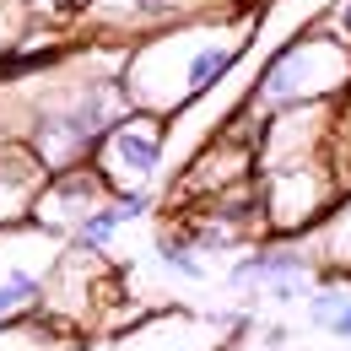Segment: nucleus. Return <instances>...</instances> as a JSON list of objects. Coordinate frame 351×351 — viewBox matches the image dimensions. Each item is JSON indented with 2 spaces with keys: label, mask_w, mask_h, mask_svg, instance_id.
<instances>
[{
  "label": "nucleus",
  "mask_w": 351,
  "mask_h": 351,
  "mask_svg": "<svg viewBox=\"0 0 351 351\" xmlns=\"http://www.w3.org/2000/svg\"><path fill=\"white\" fill-rule=\"evenodd\" d=\"M38 351H65V346H38ZM71 351H76V346H71Z\"/></svg>",
  "instance_id": "nucleus-14"
},
{
  "label": "nucleus",
  "mask_w": 351,
  "mask_h": 351,
  "mask_svg": "<svg viewBox=\"0 0 351 351\" xmlns=\"http://www.w3.org/2000/svg\"><path fill=\"white\" fill-rule=\"evenodd\" d=\"M324 330H330L335 341H351V298H346V303H341V308H335V319H330Z\"/></svg>",
  "instance_id": "nucleus-13"
},
{
  "label": "nucleus",
  "mask_w": 351,
  "mask_h": 351,
  "mask_svg": "<svg viewBox=\"0 0 351 351\" xmlns=\"http://www.w3.org/2000/svg\"><path fill=\"white\" fill-rule=\"evenodd\" d=\"M152 254H157L162 270H173V276H184V281H200V276H206V254L184 238V227H162L157 243H152Z\"/></svg>",
  "instance_id": "nucleus-8"
},
{
  "label": "nucleus",
  "mask_w": 351,
  "mask_h": 351,
  "mask_svg": "<svg viewBox=\"0 0 351 351\" xmlns=\"http://www.w3.org/2000/svg\"><path fill=\"white\" fill-rule=\"evenodd\" d=\"M243 11V0H87L76 27H87V38H108V44H135L146 33H162L173 22H195V16H227Z\"/></svg>",
  "instance_id": "nucleus-4"
},
{
  "label": "nucleus",
  "mask_w": 351,
  "mask_h": 351,
  "mask_svg": "<svg viewBox=\"0 0 351 351\" xmlns=\"http://www.w3.org/2000/svg\"><path fill=\"white\" fill-rule=\"evenodd\" d=\"M82 5H87V0H27V11H33L38 22H49V27H76Z\"/></svg>",
  "instance_id": "nucleus-10"
},
{
  "label": "nucleus",
  "mask_w": 351,
  "mask_h": 351,
  "mask_svg": "<svg viewBox=\"0 0 351 351\" xmlns=\"http://www.w3.org/2000/svg\"><path fill=\"white\" fill-rule=\"evenodd\" d=\"M351 292H341V287H324V292H313V298H308V319H313V324H330V319H335V308L346 303Z\"/></svg>",
  "instance_id": "nucleus-11"
},
{
  "label": "nucleus",
  "mask_w": 351,
  "mask_h": 351,
  "mask_svg": "<svg viewBox=\"0 0 351 351\" xmlns=\"http://www.w3.org/2000/svg\"><path fill=\"white\" fill-rule=\"evenodd\" d=\"M44 178H49L44 162L22 141H0V232H11L33 217V200H38Z\"/></svg>",
  "instance_id": "nucleus-7"
},
{
  "label": "nucleus",
  "mask_w": 351,
  "mask_h": 351,
  "mask_svg": "<svg viewBox=\"0 0 351 351\" xmlns=\"http://www.w3.org/2000/svg\"><path fill=\"white\" fill-rule=\"evenodd\" d=\"M114 189H108V178L97 173L92 162H76V168H60V173L44 178V189H38V200H33V227H44L54 238H71L82 221L108 200Z\"/></svg>",
  "instance_id": "nucleus-5"
},
{
  "label": "nucleus",
  "mask_w": 351,
  "mask_h": 351,
  "mask_svg": "<svg viewBox=\"0 0 351 351\" xmlns=\"http://www.w3.org/2000/svg\"><path fill=\"white\" fill-rule=\"evenodd\" d=\"M351 87V49L330 27H308L281 49L254 82V108H298V103H335Z\"/></svg>",
  "instance_id": "nucleus-2"
},
{
  "label": "nucleus",
  "mask_w": 351,
  "mask_h": 351,
  "mask_svg": "<svg viewBox=\"0 0 351 351\" xmlns=\"http://www.w3.org/2000/svg\"><path fill=\"white\" fill-rule=\"evenodd\" d=\"M324 27L351 49V0H335V5H330V22H324Z\"/></svg>",
  "instance_id": "nucleus-12"
},
{
  "label": "nucleus",
  "mask_w": 351,
  "mask_h": 351,
  "mask_svg": "<svg viewBox=\"0 0 351 351\" xmlns=\"http://www.w3.org/2000/svg\"><path fill=\"white\" fill-rule=\"evenodd\" d=\"M330 238H324V260L341 265V270H351V200L330 217V227H324Z\"/></svg>",
  "instance_id": "nucleus-9"
},
{
  "label": "nucleus",
  "mask_w": 351,
  "mask_h": 351,
  "mask_svg": "<svg viewBox=\"0 0 351 351\" xmlns=\"http://www.w3.org/2000/svg\"><path fill=\"white\" fill-rule=\"evenodd\" d=\"M254 33L249 11H227V16H195L173 22L162 33H146L125 49V97L141 114H162L173 119L195 97L217 87L221 76L243 60Z\"/></svg>",
  "instance_id": "nucleus-1"
},
{
  "label": "nucleus",
  "mask_w": 351,
  "mask_h": 351,
  "mask_svg": "<svg viewBox=\"0 0 351 351\" xmlns=\"http://www.w3.org/2000/svg\"><path fill=\"white\" fill-rule=\"evenodd\" d=\"M87 162L108 178L114 195L119 189H152L157 173H162V162H168V119L162 114H141V108L119 114L103 130V141L92 146Z\"/></svg>",
  "instance_id": "nucleus-3"
},
{
  "label": "nucleus",
  "mask_w": 351,
  "mask_h": 351,
  "mask_svg": "<svg viewBox=\"0 0 351 351\" xmlns=\"http://www.w3.org/2000/svg\"><path fill=\"white\" fill-rule=\"evenodd\" d=\"M308 276H313V254L298 249V243H265V249H249L243 260L227 270V281L238 292H270L276 303H292L308 292Z\"/></svg>",
  "instance_id": "nucleus-6"
}]
</instances>
